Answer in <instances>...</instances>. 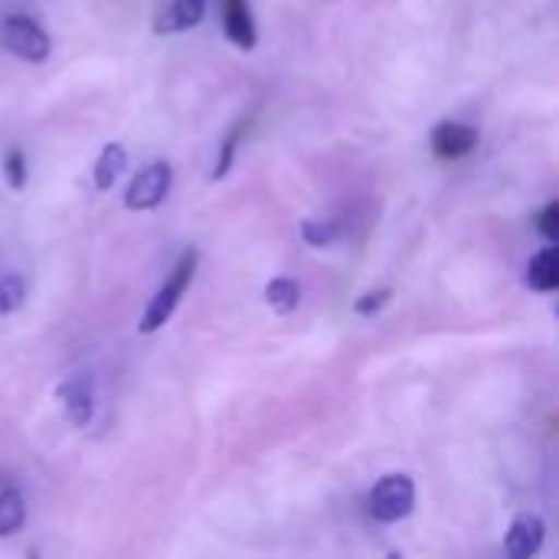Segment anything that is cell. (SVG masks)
Returning <instances> with one entry per match:
<instances>
[{"mask_svg": "<svg viewBox=\"0 0 559 559\" xmlns=\"http://www.w3.org/2000/svg\"><path fill=\"white\" fill-rule=\"evenodd\" d=\"M197 262H200V252H197V249H187V252L177 259L174 272L167 275V282L157 288V295L151 298L147 311L141 314V324H138V331H141V334H154V331H160V328L174 318V311H177V305H180L183 292H187V288H190V282H193Z\"/></svg>", "mask_w": 559, "mask_h": 559, "instance_id": "6da1fadb", "label": "cell"}, {"mask_svg": "<svg viewBox=\"0 0 559 559\" xmlns=\"http://www.w3.org/2000/svg\"><path fill=\"white\" fill-rule=\"evenodd\" d=\"M416 508V485L409 475H386L370 491V514L380 524H396Z\"/></svg>", "mask_w": 559, "mask_h": 559, "instance_id": "7a4b0ae2", "label": "cell"}, {"mask_svg": "<svg viewBox=\"0 0 559 559\" xmlns=\"http://www.w3.org/2000/svg\"><path fill=\"white\" fill-rule=\"evenodd\" d=\"M0 39H3V46H7L13 56H20V59H26V62H46L49 52H52L49 33H46L36 20H29V16H23V13H13V16L3 20Z\"/></svg>", "mask_w": 559, "mask_h": 559, "instance_id": "3957f363", "label": "cell"}, {"mask_svg": "<svg viewBox=\"0 0 559 559\" xmlns=\"http://www.w3.org/2000/svg\"><path fill=\"white\" fill-rule=\"evenodd\" d=\"M174 187V170L167 160H154L147 164L131 183H128V193H124V206L134 210V213H144V210H157L167 193Z\"/></svg>", "mask_w": 559, "mask_h": 559, "instance_id": "277c9868", "label": "cell"}, {"mask_svg": "<svg viewBox=\"0 0 559 559\" xmlns=\"http://www.w3.org/2000/svg\"><path fill=\"white\" fill-rule=\"evenodd\" d=\"M544 540H547V524H544V518H537V514H521V518H514V524H511V531H508V537H504V554L511 559H531L540 554Z\"/></svg>", "mask_w": 559, "mask_h": 559, "instance_id": "5b68a950", "label": "cell"}, {"mask_svg": "<svg viewBox=\"0 0 559 559\" xmlns=\"http://www.w3.org/2000/svg\"><path fill=\"white\" fill-rule=\"evenodd\" d=\"M429 141H432L436 157H442V160H462V157H468L478 147V131L472 124H462V121H442L432 131Z\"/></svg>", "mask_w": 559, "mask_h": 559, "instance_id": "8992f818", "label": "cell"}, {"mask_svg": "<svg viewBox=\"0 0 559 559\" xmlns=\"http://www.w3.org/2000/svg\"><path fill=\"white\" fill-rule=\"evenodd\" d=\"M206 13V0H174L157 20H154V33L157 36H170V33H183L193 29Z\"/></svg>", "mask_w": 559, "mask_h": 559, "instance_id": "52a82bcc", "label": "cell"}, {"mask_svg": "<svg viewBox=\"0 0 559 559\" xmlns=\"http://www.w3.org/2000/svg\"><path fill=\"white\" fill-rule=\"evenodd\" d=\"M66 416L72 426H88L92 423V413H95V400H92V386L85 380H69L56 390Z\"/></svg>", "mask_w": 559, "mask_h": 559, "instance_id": "ba28073f", "label": "cell"}, {"mask_svg": "<svg viewBox=\"0 0 559 559\" xmlns=\"http://www.w3.org/2000/svg\"><path fill=\"white\" fill-rule=\"evenodd\" d=\"M223 29L239 49L255 46V20L246 0H223Z\"/></svg>", "mask_w": 559, "mask_h": 559, "instance_id": "9c48e42d", "label": "cell"}, {"mask_svg": "<svg viewBox=\"0 0 559 559\" xmlns=\"http://www.w3.org/2000/svg\"><path fill=\"white\" fill-rule=\"evenodd\" d=\"M527 285L534 292H557L559 288V252L557 246H547L537 252L527 265Z\"/></svg>", "mask_w": 559, "mask_h": 559, "instance_id": "30bf717a", "label": "cell"}, {"mask_svg": "<svg viewBox=\"0 0 559 559\" xmlns=\"http://www.w3.org/2000/svg\"><path fill=\"white\" fill-rule=\"evenodd\" d=\"M124 167H128V151L121 144H105L102 154H98V160H95V167H92L95 190H111Z\"/></svg>", "mask_w": 559, "mask_h": 559, "instance_id": "8fae6325", "label": "cell"}, {"mask_svg": "<svg viewBox=\"0 0 559 559\" xmlns=\"http://www.w3.org/2000/svg\"><path fill=\"white\" fill-rule=\"evenodd\" d=\"M265 301L278 314H292L301 305V285L295 278H272L265 285Z\"/></svg>", "mask_w": 559, "mask_h": 559, "instance_id": "7c38bea8", "label": "cell"}, {"mask_svg": "<svg viewBox=\"0 0 559 559\" xmlns=\"http://www.w3.org/2000/svg\"><path fill=\"white\" fill-rule=\"evenodd\" d=\"M26 524V501L20 491H0V537H13Z\"/></svg>", "mask_w": 559, "mask_h": 559, "instance_id": "4fadbf2b", "label": "cell"}, {"mask_svg": "<svg viewBox=\"0 0 559 559\" xmlns=\"http://www.w3.org/2000/svg\"><path fill=\"white\" fill-rule=\"evenodd\" d=\"M23 301H26V282L20 275H13V272L3 275L0 278V314L7 318V314L20 311Z\"/></svg>", "mask_w": 559, "mask_h": 559, "instance_id": "5bb4252c", "label": "cell"}, {"mask_svg": "<svg viewBox=\"0 0 559 559\" xmlns=\"http://www.w3.org/2000/svg\"><path fill=\"white\" fill-rule=\"evenodd\" d=\"M301 236H305V242H308V246L324 249V246H331V242H334L337 226H334V223H324V219H305V223H301Z\"/></svg>", "mask_w": 559, "mask_h": 559, "instance_id": "9a60e30c", "label": "cell"}, {"mask_svg": "<svg viewBox=\"0 0 559 559\" xmlns=\"http://www.w3.org/2000/svg\"><path fill=\"white\" fill-rule=\"evenodd\" d=\"M242 131H246V124H236V128L226 134V141H223V151H219V157H216V167H213V180H219V177H226V174H229V167H233V157H236V147H239V138H242Z\"/></svg>", "mask_w": 559, "mask_h": 559, "instance_id": "2e32d148", "label": "cell"}, {"mask_svg": "<svg viewBox=\"0 0 559 559\" xmlns=\"http://www.w3.org/2000/svg\"><path fill=\"white\" fill-rule=\"evenodd\" d=\"M3 177L10 183V190H23L26 187V154L20 147H13L7 157H3Z\"/></svg>", "mask_w": 559, "mask_h": 559, "instance_id": "e0dca14e", "label": "cell"}, {"mask_svg": "<svg viewBox=\"0 0 559 559\" xmlns=\"http://www.w3.org/2000/svg\"><path fill=\"white\" fill-rule=\"evenodd\" d=\"M537 229L544 233V239L550 242V246H557L559 242V203H547V210L540 213V223H537Z\"/></svg>", "mask_w": 559, "mask_h": 559, "instance_id": "ac0fdd59", "label": "cell"}, {"mask_svg": "<svg viewBox=\"0 0 559 559\" xmlns=\"http://www.w3.org/2000/svg\"><path fill=\"white\" fill-rule=\"evenodd\" d=\"M390 295H393L390 288H380V292H367V295H364V298H360V301L354 305V311H357V314H364V318H370V314H377V311H380V308H383V305L390 301Z\"/></svg>", "mask_w": 559, "mask_h": 559, "instance_id": "d6986e66", "label": "cell"}]
</instances>
